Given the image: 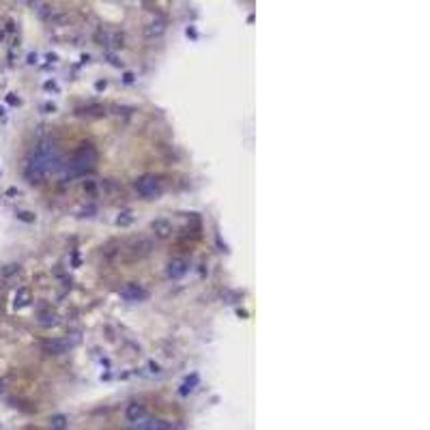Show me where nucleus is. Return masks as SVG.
Listing matches in <instances>:
<instances>
[{"mask_svg": "<svg viewBox=\"0 0 430 430\" xmlns=\"http://www.w3.org/2000/svg\"><path fill=\"white\" fill-rule=\"evenodd\" d=\"M56 149H54L50 142H41L35 153L30 155L28 164H26V177L30 183H39L45 174H50L56 168Z\"/></svg>", "mask_w": 430, "mask_h": 430, "instance_id": "nucleus-1", "label": "nucleus"}, {"mask_svg": "<svg viewBox=\"0 0 430 430\" xmlns=\"http://www.w3.org/2000/svg\"><path fill=\"white\" fill-rule=\"evenodd\" d=\"M95 164H97V151L91 145H82L74 153V157H71L69 172L71 177H82V174L95 170Z\"/></svg>", "mask_w": 430, "mask_h": 430, "instance_id": "nucleus-2", "label": "nucleus"}, {"mask_svg": "<svg viewBox=\"0 0 430 430\" xmlns=\"http://www.w3.org/2000/svg\"><path fill=\"white\" fill-rule=\"evenodd\" d=\"M133 187H136L138 196L147 198V200H151V198H157L159 194H162V185H159V179L155 177V174H142L140 179H136Z\"/></svg>", "mask_w": 430, "mask_h": 430, "instance_id": "nucleus-3", "label": "nucleus"}, {"mask_svg": "<svg viewBox=\"0 0 430 430\" xmlns=\"http://www.w3.org/2000/svg\"><path fill=\"white\" fill-rule=\"evenodd\" d=\"M118 295H121V299H125V301H142V299H147L149 293L142 289L138 282H129L118 291Z\"/></svg>", "mask_w": 430, "mask_h": 430, "instance_id": "nucleus-4", "label": "nucleus"}, {"mask_svg": "<svg viewBox=\"0 0 430 430\" xmlns=\"http://www.w3.org/2000/svg\"><path fill=\"white\" fill-rule=\"evenodd\" d=\"M69 340H65V338H52V340H45L43 344H41V351L45 353V355H62V353H67L69 351Z\"/></svg>", "mask_w": 430, "mask_h": 430, "instance_id": "nucleus-5", "label": "nucleus"}, {"mask_svg": "<svg viewBox=\"0 0 430 430\" xmlns=\"http://www.w3.org/2000/svg\"><path fill=\"white\" fill-rule=\"evenodd\" d=\"M187 269H189V262L185 258H172L168 262V267H166V275H168L170 280H179V277H183L187 273Z\"/></svg>", "mask_w": 430, "mask_h": 430, "instance_id": "nucleus-6", "label": "nucleus"}, {"mask_svg": "<svg viewBox=\"0 0 430 430\" xmlns=\"http://www.w3.org/2000/svg\"><path fill=\"white\" fill-rule=\"evenodd\" d=\"M127 430H170L168 426V421H164V419H140L136 421V424H131Z\"/></svg>", "mask_w": 430, "mask_h": 430, "instance_id": "nucleus-7", "label": "nucleus"}, {"mask_svg": "<svg viewBox=\"0 0 430 430\" xmlns=\"http://www.w3.org/2000/svg\"><path fill=\"white\" fill-rule=\"evenodd\" d=\"M151 230H153L155 239H168L172 235V222L166 220V218H159L151 224Z\"/></svg>", "mask_w": 430, "mask_h": 430, "instance_id": "nucleus-8", "label": "nucleus"}, {"mask_svg": "<svg viewBox=\"0 0 430 430\" xmlns=\"http://www.w3.org/2000/svg\"><path fill=\"white\" fill-rule=\"evenodd\" d=\"M166 33V20L162 15H157L153 22H149L145 26V37L147 39H155V37H162Z\"/></svg>", "mask_w": 430, "mask_h": 430, "instance_id": "nucleus-9", "label": "nucleus"}, {"mask_svg": "<svg viewBox=\"0 0 430 430\" xmlns=\"http://www.w3.org/2000/svg\"><path fill=\"white\" fill-rule=\"evenodd\" d=\"M125 417H127V421L136 424V421H140V419H145V417H147V407H145L142 402H131V404H127V409H125Z\"/></svg>", "mask_w": 430, "mask_h": 430, "instance_id": "nucleus-10", "label": "nucleus"}, {"mask_svg": "<svg viewBox=\"0 0 430 430\" xmlns=\"http://www.w3.org/2000/svg\"><path fill=\"white\" fill-rule=\"evenodd\" d=\"M67 426H69V419H67V415H62V413L50 417V430H67Z\"/></svg>", "mask_w": 430, "mask_h": 430, "instance_id": "nucleus-11", "label": "nucleus"}, {"mask_svg": "<svg viewBox=\"0 0 430 430\" xmlns=\"http://www.w3.org/2000/svg\"><path fill=\"white\" fill-rule=\"evenodd\" d=\"M198 381H200V379H198V374H192V377H189V379H185V383L181 385L179 394H181V396H187V394H192L194 389H196V385H198Z\"/></svg>", "mask_w": 430, "mask_h": 430, "instance_id": "nucleus-12", "label": "nucleus"}, {"mask_svg": "<svg viewBox=\"0 0 430 430\" xmlns=\"http://www.w3.org/2000/svg\"><path fill=\"white\" fill-rule=\"evenodd\" d=\"M18 273H20L18 262H11V265H5L3 269H0V277H3V280H11V277L18 275Z\"/></svg>", "mask_w": 430, "mask_h": 430, "instance_id": "nucleus-13", "label": "nucleus"}, {"mask_svg": "<svg viewBox=\"0 0 430 430\" xmlns=\"http://www.w3.org/2000/svg\"><path fill=\"white\" fill-rule=\"evenodd\" d=\"M30 301V291L28 289H20L18 293H15V301H13V306L15 308H24Z\"/></svg>", "mask_w": 430, "mask_h": 430, "instance_id": "nucleus-14", "label": "nucleus"}, {"mask_svg": "<svg viewBox=\"0 0 430 430\" xmlns=\"http://www.w3.org/2000/svg\"><path fill=\"white\" fill-rule=\"evenodd\" d=\"M133 248H136V254H138V256H147V254L151 252V243H149V241H140V243L133 245Z\"/></svg>", "mask_w": 430, "mask_h": 430, "instance_id": "nucleus-15", "label": "nucleus"}, {"mask_svg": "<svg viewBox=\"0 0 430 430\" xmlns=\"http://www.w3.org/2000/svg\"><path fill=\"white\" fill-rule=\"evenodd\" d=\"M39 323H41L43 327H47V325H54V323H56V316L50 314V312H47V314H41V321H39Z\"/></svg>", "mask_w": 430, "mask_h": 430, "instance_id": "nucleus-16", "label": "nucleus"}, {"mask_svg": "<svg viewBox=\"0 0 430 430\" xmlns=\"http://www.w3.org/2000/svg\"><path fill=\"white\" fill-rule=\"evenodd\" d=\"M18 218H20L22 222H35V215H33V213H28V211H20V213H18Z\"/></svg>", "mask_w": 430, "mask_h": 430, "instance_id": "nucleus-17", "label": "nucleus"}, {"mask_svg": "<svg viewBox=\"0 0 430 430\" xmlns=\"http://www.w3.org/2000/svg\"><path fill=\"white\" fill-rule=\"evenodd\" d=\"M116 224H118V226H127V224H131V218H129V213H125L123 218H118V220H116Z\"/></svg>", "mask_w": 430, "mask_h": 430, "instance_id": "nucleus-18", "label": "nucleus"}, {"mask_svg": "<svg viewBox=\"0 0 430 430\" xmlns=\"http://www.w3.org/2000/svg\"><path fill=\"white\" fill-rule=\"evenodd\" d=\"M149 368H151V372H155V374L162 372V368H159V364H155V362H151V364H149Z\"/></svg>", "mask_w": 430, "mask_h": 430, "instance_id": "nucleus-19", "label": "nucleus"}, {"mask_svg": "<svg viewBox=\"0 0 430 430\" xmlns=\"http://www.w3.org/2000/svg\"><path fill=\"white\" fill-rule=\"evenodd\" d=\"M7 101H9V103H20V101L15 99V97H11V95H9V97H7Z\"/></svg>", "mask_w": 430, "mask_h": 430, "instance_id": "nucleus-20", "label": "nucleus"}, {"mask_svg": "<svg viewBox=\"0 0 430 430\" xmlns=\"http://www.w3.org/2000/svg\"><path fill=\"white\" fill-rule=\"evenodd\" d=\"M0 306H3V297H0Z\"/></svg>", "mask_w": 430, "mask_h": 430, "instance_id": "nucleus-21", "label": "nucleus"}]
</instances>
